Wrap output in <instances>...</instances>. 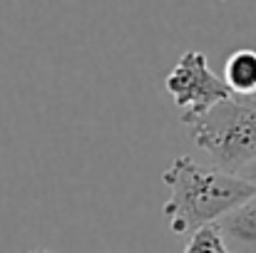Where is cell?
<instances>
[{
  "instance_id": "cell-5",
  "label": "cell",
  "mask_w": 256,
  "mask_h": 253,
  "mask_svg": "<svg viewBox=\"0 0 256 253\" xmlns=\"http://www.w3.org/2000/svg\"><path fill=\"white\" fill-rule=\"evenodd\" d=\"M224 84L236 99L256 97V50H236L226 57Z\"/></svg>"
},
{
  "instance_id": "cell-4",
  "label": "cell",
  "mask_w": 256,
  "mask_h": 253,
  "mask_svg": "<svg viewBox=\"0 0 256 253\" xmlns=\"http://www.w3.org/2000/svg\"><path fill=\"white\" fill-rule=\"evenodd\" d=\"M214 226L229 253H256V196L229 211Z\"/></svg>"
},
{
  "instance_id": "cell-7",
  "label": "cell",
  "mask_w": 256,
  "mask_h": 253,
  "mask_svg": "<svg viewBox=\"0 0 256 253\" xmlns=\"http://www.w3.org/2000/svg\"><path fill=\"white\" fill-rule=\"evenodd\" d=\"M239 176H242L244 181H249V184H256V162H252L244 171H239Z\"/></svg>"
},
{
  "instance_id": "cell-3",
  "label": "cell",
  "mask_w": 256,
  "mask_h": 253,
  "mask_svg": "<svg viewBox=\"0 0 256 253\" xmlns=\"http://www.w3.org/2000/svg\"><path fill=\"white\" fill-rule=\"evenodd\" d=\"M164 87L182 109V122L189 127L202 119L212 107L232 99V92L226 89L224 80L209 70L206 55L196 50H189L179 57L174 70L167 75Z\"/></svg>"
},
{
  "instance_id": "cell-6",
  "label": "cell",
  "mask_w": 256,
  "mask_h": 253,
  "mask_svg": "<svg viewBox=\"0 0 256 253\" xmlns=\"http://www.w3.org/2000/svg\"><path fill=\"white\" fill-rule=\"evenodd\" d=\"M184 253H229V251H226L216 226L212 224V226H204V229L192 234V241L186 244Z\"/></svg>"
},
{
  "instance_id": "cell-1",
  "label": "cell",
  "mask_w": 256,
  "mask_h": 253,
  "mask_svg": "<svg viewBox=\"0 0 256 253\" xmlns=\"http://www.w3.org/2000/svg\"><path fill=\"white\" fill-rule=\"evenodd\" d=\"M162 181L170 189L164 216L172 234H194L212 226L256 196V184L236 174L202 167L192 157H176L164 169Z\"/></svg>"
},
{
  "instance_id": "cell-8",
  "label": "cell",
  "mask_w": 256,
  "mask_h": 253,
  "mask_svg": "<svg viewBox=\"0 0 256 253\" xmlns=\"http://www.w3.org/2000/svg\"><path fill=\"white\" fill-rule=\"evenodd\" d=\"M32 253H50V251H32Z\"/></svg>"
},
{
  "instance_id": "cell-2",
  "label": "cell",
  "mask_w": 256,
  "mask_h": 253,
  "mask_svg": "<svg viewBox=\"0 0 256 253\" xmlns=\"http://www.w3.org/2000/svg\"><path fill=\"white\" fill-rule=\"evenodd\" d=\"M192 139L219 171L236 174L256 162V102L226 99L192 124Z\"/></svg>"
}]
</instances>
